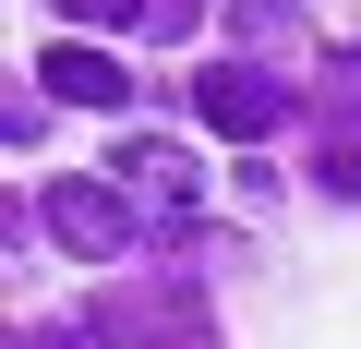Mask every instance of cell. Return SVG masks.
Wrapping results in <instances>:
<instances>
[{
    "label": "cell",
    "instance_id": "6da1fadb",
    "mask_svg": "<svg viewBox=\"0 0 361 349\" xmlns=\"http://www.w3.org/2000/svg\"><path fill=\"white\" fill-rule=\"evenodd\" d=\"M37 217H49V241H61V253H85V265H121V253H145V241H157V217H145L121 181H49V205H37Z\"/></svg>",
    "mask_w": 361,
    "mask_h": 349
},
{
    "label": "cell",
    "instance_id": "7a4b0ae2",
    "mask_svg": "<svg viewBox=\"0 0 361 349\" xmlns=\"http://www.w3.org/2000/svg\"><path fill=\"white\" fill-rule=\"evenodd\" d=\"M205 325H217V301H205L193 265H180V277H133V289L97 301V337H121V349L133 337H205Z\"/></svg>",
    "mask_w": 361,
    "mask_h": 349
},
{
    "label": "cell",
    "instance_id": "3957f363",
    "mask_svg": "<svg viewBox=\"0 0 361 349\" xmlns=\"http://www.w3.org/2000/svg\"><path fill=\"white\" fill-rule=\"evenodd\" d=\"M301 97H313V85H289V73H205V85H193L205 133H229V145H265V133H289V121H301Z\"/></svg>",
    "mask_w": 361,
    "mask_h": 349
},
{
    "label": "cell",
    "instance_id": "277c9868",
    "mask_svg": "<svg viewBox=\"0 0 361 349\" xmlns=\"http://www.w3.org/2000/svg\"><path fill=\"white\" fill-rule=\"evenodd\" d=\"M109 169H121V193H133V205L157 217V241H193V193H205V181H193V157H180V145L133 133V145H121Z\"/></svg>",
    "mask_w": 361,
    "mask_h": 349
},
{
    "label": "cell",
    "instance_id": "5b68a950",
    "mask_svg": "<svg viewBox=\"0 0 361 349\" xmlns=\"http://www.w3.org/2000/svg\"><path fill=\"white\" fill-rule=\"evenodd\" d=\"M37 73H49V97H61V109H121V97H133V73H121L97 37H61Z\"/></svg>",
    "mask_w": 361,
    "mask_h": 349
},
{
    "label": "cell",
    "instance_id": "8992f818",
    "mask_svg": "<svg viewBox=\"0 0 361 349\" xmlns=\"http://www.w3.org/2000/svg\"><path fill=\"white\" fill-rule=\"evenodd\" d=\"M313 109H325V133H361V49H337L313 73Z\"/></svg>",
    "mask_w": 361,
    "mask_h": 349
},
{
    "label": "cell",
    "instance_id": "52a82bcc",
    "mask_svg": "<svg viewBox=\"0 0 361 349\" xmlns=\"http://www.w3.org/2000/svg\"><path fill=\"white\" fill-rule=\"evenodd\" d=\"M253 49H301V13H289V0H241V13H229Z\"/></svg>",
    "mask_w": 361,
    "mask_h": 349
},
{
    "label": "cell",
    "instance_id": "ba28073f",
    "mask_svg": "<svg viewBox=\"0 0 361 349\" xmlns=\"http://www.w3.org/2000/svg\"><path fill=\"white\" fill-rule=\"evenodd\" d=\"M313 181H325V193H337V205H349V193H361V133H325V145H313Z\"/></svg>",
    "mask_w": 361,
    "mask_h": 349
},
{
    "label": "cell",
    "instance_id": "9c48e42d",
    "mask_svg": "<svg viewBox=\"0 0 361 349\" xmlns=\"http://www.w3.org/2000/svg\"><path fill=\"white\" fill-rule=\"evenodd\" d=\"M73 37H109V25H145V0H61Z\"/></svg>",
    "mask_w": 361,
    "mask_h": 349
},
{
    "label": "cell",
    "instance_id": "30bf717a",
    "mask_svg": "<svg viewBox=\"0 0 361 349\" xmlns=\"http://www.w3.org/2000/svg\"><path fill=\"white\" fill-rule=\"evenodd\" d=\"M205 25V0H145V37H193Z\"/></svg>",
    "mask_w": 361,
    "mask_h": 349
},
{
    "label": "cell",
    "instance_id": "8fae6325",
    "mask_svg": "<svg viewBox=\"0 0 361 349\" xmlns=\"http://www.w3.org/2000/svg\"><path fill=\"white\" fill-rule=\"evenodd\" d=\"M25 349H109V337H97V325H37Z\"/></svg>",
    "mask_w": 361,
    "mask_h": 349
}]
</instances>
